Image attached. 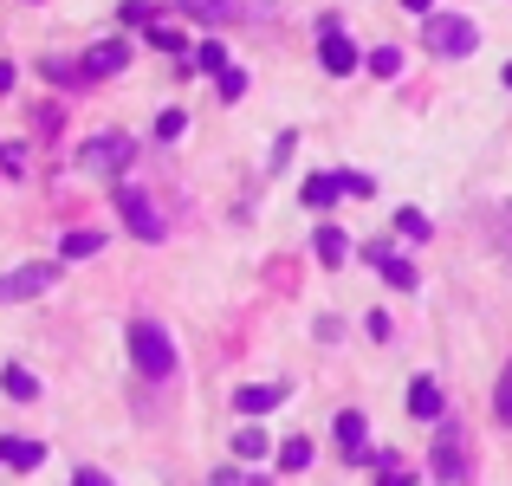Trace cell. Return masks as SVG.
Listing matches in <instances>:
<instances>
[{
    "label": "cell",
    "instance_id": "6da1fadb",
    "mask_svg": "<svg viewBox=\"0 0 512 486\" xmlns=\"http://www.w3.org/2000/svg\"><path fill=\"white\" fill-rule=\"evenodd\" d=\"M130 357H137V370L156 376V383L175 376V344H169V331L156 318H137V324H130Z\"/></svg>",
    "mask_w": 512,
    "mask_h": 486
},
{
    "label": "cell",
    "instance_id": "7a4b0ae2",
    "mask_svg": "<svg viewBox=\"0 0 512 486\" xmlns=\"http://www.w3.org/2000/svg\"><path fill=\"white\" fill-rule=\"evenodd\" d=\"M428 46L441 52V59H467V52L480 46V26L467 20V13H428Z\"/></svg>",
    "mask_w": 512,
    "mask_h": 486
},
{
    "label": "cell",
    "instance_id": "3957f363",
    "mask_svg": "<svg viewBox=\"0 0 512 486\" xmlns=\"http://www.w3.org/2000/svg\"><path fill=\"white\" fill-rule=\"evenodd\" d=\"M130 156H137V143L117 137V130H104V137H91L85 150H78V169H91V175H124Z\"/></svg>",
    "mask_w": 512,
    "mask_h": 486
},
{
    "label": "cell",
    "instance_id": "277c9868",
    "mask_svg": "<svg viewBox=\"0 0 512 486\" xmlns=\"http://www.w3.org/2000/svg\"><path fill=\"white\" fill-rule=\"evenodd\" d=\"M52 279H59V266H52V260H39V266H13V273H0V305L39 299V292H52Z\"/></svg>",
    "mask_w": 512,
    "mask_h": 486
},
{
    "label": "cell",
    "instance_id": "5b68a950",
    "mask_svg": "<svg viewBox=\"0 0 512 486\" xmlns=\"http://www.w3.org/2000/svg\"><path fill=\"white\" fill-rule=\"evenodd\" d=\"M117 214H124V227L137 240H163V214H156V201L143 188H117Z\"/></svg>",
    "mask_w": 512,
    "mask_h": 486
},
{
    "label": "cell",
    "instance_id": "8992f818",
    "mask_svg": "<svg viewBox=\"0 0 512 486\" xmlns=\"http://www.w3.org/2000/svg\"><path fill=\"white\" fill-rule=\"evenodd\" d=\"M318 65H325L331 78H350V72L363 65V52H357V46H350V39L338 33V20H325V39H318Z\"/></svg>",
    "mask_w": 512,
    "mask_h": 486
},
{
    "label": "cell",
    "instance_id": "52a82bcc",
    "mask_svg": "<svg viewBox=\"0 0 512 486\" xmlns=\"http://www.w3.org/2000/svg\"><path fill=\"white\" fill-rule=\"evenodd\" d=\"M124 65H130V46H124V39H104V46L85 52L78 78H111V72H124Z\"/></svg>",
    "mask_w": 512,
    "mask_h": 486
},
{
    "label": "cell",
    "instance_id": "ba28073f",
    "mask_svg": "<svg viewBox=\"0 0 512 486\" xmlns=\"http://www.w3.org/2000/svg\"><path fill=\"white\" fill-rule=\"evenodd\" d=\"M338 448H344V461H370V422H363V409L338 415Z\"/></svg>",
    "mask_w": 512,
    "mask_h": 486
},
{
    "label": "cell",
    "instance_id": "9c48e42d",
    "mask_svg": "<svg viewBox=\"0 0 512 486\" xmlns=\"http://www.w3.org/2000/svg\"><path fill=\"white\" fill-rule=\"evenodd\" d=\"M39 461H46V448H39V441H13V435H0V467H20V474H33Z\"/></svg>",
    "mask_w": 512,
    "mask_h": 486
},
{
    "label": "cell",
    "instance_id": "30bf717a",
    "mask_svg": "<svg viewBox=\"0 0 512 486\" xmlns=\"http://www.w3.org/2000/svg\"><path fill=\"white\" fill-rule=\"evenodd\" d=\"M279 402H286V389H273V383H247L234 396V409L240 415H266V409H279Z\"/></svg>",
    "mask_w": 512,
    "mask_h": 486
},
{
    "label": "cell",
    "instance_id": "8fae6325",
    "mask_svg": "<svg viewBox=\"0 0 512 486\" xmlns=\"http://www.w3.org/2000/svg\"><path fill=\"white\" fill-rule=\"evenodd\" d=\"M409 415L441 422V389H435V376H415V383H409Z\"/></svg>",
    "mask_w": 512,
    "mask_h": 486
},
{
    "label": "cell",
    "instance_id": "7c38bea8",
    "mask_svg": "<svg viewBox=\"0 0 512 486\" xmlns=\"http://www.w3.org/2000/svg\"><path fill=\"white\" fill-rule=\"evenodd\" d=\"M370 260H376V273H383L389 286L415 292V266H409V260H396V253H389V247H370Z\"/></svg>",
    "mask_w": 512,
    "mask_h": 486
},
{
    "label": "cell",
    "instance_id": "4fadbf2b",
    "mask_svg": "<svg viewBox=\"0 0 512 486\" xmlns=\"http://www.w3.org/2000/svg\"><path fill=\"white\" fill-rule=\"evenodd\" d=\"M91 253H104V234H98V227H78V234L59 240V260H91Z\"/></svg>",
    "mask_w": 512,
    "mask_h": 486
},
{
    "label": "cell",
    "instance_id": "5bb4252c",
    "mask_svg": "<svg viewBox=\"0 0 512 486\" xmlns=\"http://www.w3.org/2000/svg\"><path fill=\"white\" fill-rule=\"evenodd\" d=\"M299 195H305V208H331V201L344 195V175H312Z\"/></svg>",
    "mask_w": 512,
    "mask_h": 486
},
{
    "label": "cell",
    "instance_id": "9a60e30c",
    "mask_svg": "<svg viewBox=\"0 0 512 486\" xmlns=\"http://www.w3.org/2000/svg\"><path fill=\"white\" fill-rule=\"evenodd\" d=\"M0 389H7L13 402H33V396H39V376L20 370V363H7V370H0Z\"/></svg>",
    "mask_w": 512,
    "mask_h": 486
},
{
    "label": "cell",
    "instance_id": "2e32d148",
    "mask_svg": "<svg viewBox=\"0 0 512 486\" xmlns=\"http://www.w3.org/2000/svg\"><path fill=\"white\" fill-rule=\"evenodd\" d=\"M312 247H318V260H325V266H344V253H350V240L338 234V227H318V240H312Z\"/></svg>",
    "mask_w": 512,
    "mask_h": 486
},
{
    "label": "cell",
    "instance_id": "e0dca14e",
    "mask_svg": "<svg viewBox=\"0 0 512 486\" xmlns=\"http://www.w3.org/2000/svg\"><path fill=\"white\" fill-rule=\"evenodd\" d=\"M279 467H286V474H305V467H312V441H305V435H292L286 448H279Z\"/></svg>",
    "mask_w": 512,
    "mask_h": 486
},
{
    "label": "cell",
    "instance_id": "ac0fdd59",
    "mask_svg": "<svg viewBox=\"0 0 512 486\" xmlns=\"http://www.w3.org/2000/svg\"><path fill=\"white\" fill-rule=\"evenodd\" d=\"M195 65L221 78V72H227V46H221V39H201V46H195Z\"/></svg>",
    "mask_w": 512,
    "mask_h": 486
},
{
    "label": "cell",
    "instance_id": "d6986e66",
    "mask_svg": "<svg viewBox=\"0 0 512 486\" xmlns=\"http://www.w3.org/2000/svg\"><path fill=\"white\" fill-rule=\"evenodd\" d=\"M195 20H234V0H182Z\"/></svg>",
    "mask_w": 512,
    "mask_h": 486
},
{
    "label": "cell",
    "instance_id": "ffe728a7",
    "mask_svg": "<svg viewBox=\"0 0 512 486\" xmlns=\"http://www.w3.org/2000/svg\"><path fill=\"white\" fill-rule=\"evenodd\" d=\"M234 454H240V461H260V454H266V435H260V428H240V435H234Z\"/></svg>",
    "mask_w": 512,
    "mask_h": 486
},
{
    "label": "cell",
    "instance_id": "44dd1931",
    "mask_svg": "<svg viewBox=\"0 0 512 486\" xmlns=\"http://www.w3.org/2000/svg\"><path fill=\"white\" fill-rule=\"evenodd\" d=\"M435 474L441 480H461V448H454V441H441V448H435Z\"/></svg>",
    "mask_w": 512,
    "mask_h": 486
},
{
    "label": "cell",
    "instance_id": "7402d4cb",
    "mask_svg": "<svg viewBox=\"0 0 512 486\" xmlns=\"http://www.w3.org/2000/svg\"><path fill=\"white\" fill-rule=\"evenodd\" d=\"M370 72H376V78H396V72H402V52H396V46H376V52H370Z\"/></svg>",
    "mask_w": 512,
    "mask_h": 486
},
{
    "label": "cell",
    "instance_id": "603a6c76",
    "mask_svg": "<svg viewBox=\"0 0 512 486\" xmlns=\"http://www.w3.org/2000/svg\"><path fill=\"white\" fill-rule=\"evenodd\" d=\"M221 98H227V104L247 98V72H240V65H227V72H221Z\"/></svg>",
    "mask_w": 512,
    "mask_h": 486
},
{
    "label": "cell",
    "instance_id": "cb8c5ba5",
    "mask_svg": "<svg viewBox=\"0 0 512 486\" xmlns=\"http://www.w3.org/2000/svg\"><path fill=\"white\" fill-rule=\"evenodd\" d=\"M396 227H402L409 240H428V214H415V208H402V214H396Z\"/></svg>",
    "mask_w": 512,
    "mask_h": 486
},
{
    "label": "cell",
    "instance_id": "d4e9b609",
    "mask_svg": "<svg viewBox=\"0 0 512 486\" xmlns=\"http://www.w3.org/2000/svg\"><path fill=\"white\" fill-rule=\"evenodd\" d=\"M182 130H188V117H182V111H163V117H156V137H163V143H175Z\"/></svg>",
    "mask_w": 512,
    "mask_h": 486
},
{
    "label": "cell",
    "instance_id": "484cf974",
    "mask_svg": "<svg viewBox=\"0 0 512 486\" xmlns=\"http://www.w3.org/2000/svg\"><path fill=\"white\" fill-rule=\"evenodd\" d=\"M150 39H156L163 52H182V33H169V26H150Z\"/></svg>",
    "mask_w": 512,
    "mask_h": 486
},
{
    "label": "cell",
    "instance_id": "4316f807",
    "mask_svg": "<svg viewBox=\"0 0 512 486\" xmlns=\"http://www.w3.org/2000/svg\"><path fill=\"white\" fill-rule=\"evenodd\" d=\"M500 415L512 422V363H506V376H500Z\"/></svg>",
    "mask_w": 512,
    "mask_h": 486
},
{
    "label": "cell",
    "instance_id": "83f0119b",
    "mask_svg": "<svg viewBox=\"0 0 512 486\" xmlns=\"http://www.w3.org/2000/svg\"><path fill=\"white\" fill-rule=\"evenodd\" d=\"M72 486H111V480H104L98 467H78V474H72Z\"/></svg>",
    "mask_w": 512,
    "mask_h": 486
},
{
    "label": "cell",
    "instance_id": "f1b7e54d",
    "mask_svg": "<svg viewBox=\"0 0 512 486\" xmlns=\"http://www.w3.org/2000/svg\"><path fill=\"white\" fill-rule=\"evenodd\" d=\"M402 7H409V13H435V0H402Z\"/></svg>",
    "mask_w": 512,
    "mask_h": 486
},
{
    "label": "cell",
    "instance_id": "f546056e",
    "mask_svg": "<svg viewBox=\"0 0 512 486\" xmlns=\"http://www.w3.org/2000/svg\"><path fill=\"white\" fill-rule=\"evenodd\" d=\"M0 91H13V65L7 59H0Z\"/></svg>",
    "mask_w": 512,
    "mask_h": 486
},
{
    "label": "cell",
    "instance_id": "4dcf8cb0",
    "mask_svg": "<svg viewBox=\"0 0 512 486\" xmlns=\"http://www.w3.org/2000/svg\"><path fill=\"white\" fill-rule=\"evenodd\" d=\"M506 91H512V65H506Z\"/></svg>",
    "mask_w": 512,
    "mask_h": 486
}]
</instances>
